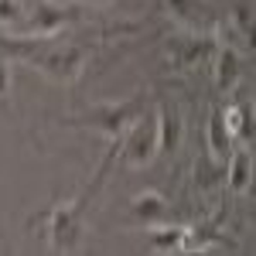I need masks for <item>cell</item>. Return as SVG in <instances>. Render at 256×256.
Returning a JSON list of instances; mask_svg holds the SVG:
<instances>
[{"mask_svg": "<svg viewBox=\"0 0 256 256\" xmlns=\"http://www.w3.org/2000/svg\"><path fill=\"white\" fill-rule=\"evenodd\" d=\"M160 208H164V205H160V198H154L150 192H147V195H144V198L137 202V212H140V218H147V222H150L154 216H160Z\"/></svg>", "mask_w": 256, "mask_h": 256, "instance_id": "7a4b0ae2", "label": "cell"}, {"mask_svg": "<svg viewBox=\"0 0 256 256\" xmlns=\"http://www.w3.org/2000/svg\"><path fill=\"white\" fill-rule=\"evenodd\" d=\"M134 110H137V102H123V106H113V110H96V113H86L89 123H102L110 134L120 130V123H126V120L134 116Z\"/></svg>", "mask_w": 256, "mask_h": 256, "instance_id": "6da1fadb", "label": "cell"}, {"mask_svg": "<svg viewBox=\"0 0 256 256\" xmlns=\"http://www.w3.org/2000/svg\"><path fill=\"white\" fill-rule=\"evenodd\" d=\"M229 134H226V130H222V116H212V147H216V150H222V147H226V144H229Z\"/></svg>", "mask_w": 256, "mask_h": 256, "instance_id": "8992f818", "label": "cell"}, {"mask_svg": "<svg viewBox=\"0 0 256 256\" xmlns=\"http://www.w3.org/2000/svg\"><path fill=\"white\" fill-rule=\"evenodd\" d=\"M232 79H236V55L226 52V55H222V68H218V82H222V89L232 86Z\"/></svg>", "mask_w": 256, "mask_h": 256, "instance_id": "3957f363", "label": "cell"}, {"mask_svg": "<svg viewBox=\"0 0 256 256\" xmlns=\"http://www.w3.org/2000/svg\"><path fill=\"white\" fill-rule=\"evenodd\" d=\"M160 123H164V147H171V144H174L178 123H174V116H171V113H164V120H160Z\"/></svg>", "mask_w": 256, "mask_h": 256, "instance_id": "52a82bcc", "label": "cell"}, {"mask_svg": "<svg viewBox=\"0 0 256 256\" xmlns=\"http://www.w3.org/2000/svg\"><path fill=\"white\" fill-rule=\"evenodd\" d=\"M246 164H250V158H246V154H236V164H232V168H236V171H232V188H242V184H246Z\"/></svg>", "mask_w": 256, "mask_h": 256, "instance_id": "5b68a950", "label": "cell"}, {"mask_svg": "<svg viewBox=\"0 0 256 256\" xmlns=\"http://www.w3.org/2000/svg\"><path fill=\"white\" fill-rule=\"evenodd\" d=\"M4 89H7V72H4V65H0V96H4Z\"/></svg>", "mask_w": 256, "mask_h": 256, "instance_id": "9c48e42d", "label": "cell"}, {"mask_svg": "<svg viewBox=\"0 0 256 256\" xmlns=\"http://www.w3.org/2000/svg\"><path fill=\"white\" fill-rule=\"evenodd\" d=\"M181 239H184V229H168V232H158L154 236V246L164 250V246H178Z\"/></svg>", "mask_w": 256, "mask_h": 256, "instance_id": "277c9868", "label": "cell"}, {"mask_svg": "<svg viewBox=\"0 0 256 256\" xmlns=\"http://www.w3.org/2000/svg\"><path fill=\"white\" fill-rule=\"evenodd\" d=\"M14 10H18V7H14V0H0V14H7V18H10Z\"/></svg>", "mask_w": 256, "mask_h": 256, "instance_id": "ba28073f", "label": "cell"}]
</instances>
